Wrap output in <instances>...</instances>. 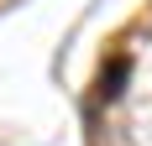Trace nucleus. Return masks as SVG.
<instances>
[{
	"mask_svg": "<svg viewBox=\"0 0 152 146\" xmlns=\"http://www.w3.org/2000/svg\"><path fill=\"white\" fill-rule=\"evenodd\" d=\"M126 73H131V63H126V58H110V68L100 73V94H105V99H115V94H121Z\"/></svg>",
	"mask_w": 152,
	"mask_h": 146,
	"instance_id": "f257e3e1",
	"label": "nucleus"
}]
</instances>
